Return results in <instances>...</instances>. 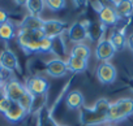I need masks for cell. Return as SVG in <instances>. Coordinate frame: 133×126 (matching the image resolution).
<instances>
[{
    "label": "cell",
    "instance_id": "cell-30",
    "mask_svg": "<svg viewBox=\"0 0 133 126\" xmlns=\"http://www.w3.org/2000/svg\"><path fill=\"white\" fill-rule=\"evenodd\" d=\"M3 79H4V69H3L2 66H0V85H2Z\"/></svg>",
    "mask_w": 133,
    "mask_h": 126
},
{
    "label": "cell",
    "instance_id": "cell-17",
    "mask_svg": "<svg viewBox=\"0 0 133 126\" xmlns=\"http://www.w3.org/2000/svg\"><path fill=\"white\" fill-rule=\"evenodd\" d=\"M115 11L119 17H129L133 12V2H129V0L115 2Z\"/></svg>",
    "mask_w": 133,
    "mask_h": 126
},
{
    "label": "cell",
    "instance_id": "cell-11",
    "mask_svg": "<svg viewBox=\"0 0 133 126\" xmlns=\"http://www.w3.org/2000/svg\"><path fill=\"white\" fill-rule=\"evenodd\" d=\"M68 36L72 42L77 44L85 40L88 38V30H86L85 22H75L68 30Z\"/></svg>",
    "mask_w": 133,
    "mask_h": 126
},
{
    "label": "cell",
    "instance_id": "cell-9",
    "mask_svg": "<svg viewBox=\"0 0 133 126\" xmlns=\"http://www.w3.org/2000/svg\"><path fill=\"white\" fill-rule=\"evenodd\" d=\"M116 49L114 48V46L111 44V42L108 39H103L99 40L95 48V56L98 60L103 61V62H108V60L115 55Z\"/></svg>",
    "mask_w": 133,
    "mask_h": 126
},
{
    "label": "cell",
    "instance_id": "cell-28",
    "mask_svg": "<svg viewBox=\"0 0 133 126\" xmlns=\"http://www.w3.org/2000/svg\"><path fill=\"white\" fill-rule=\"evenodd\" d=\"M9 20H8V13L3 9V8H0V26H2L3 24H5V22H8Z\"/></svg>",
    "mask_w": 133,
    "mask_h": 126
},
{
    "label": "cell",
    "instance_id": "cell-16",
    "mask_svg": "<svg viewBox=\"0 0 133 126\" xmlns=\"http://www.w3.org/2000/svg\"><path fill=\"white\" fill-rule=\"evenodd\" d=\"M44 20L39 18V17H34V16H26L21 24H20V29H26V30H39L43 27Z\"/></svg>",
    "mask_w": 133,
    "mask_h": 126
},
{
    "label": "cell",
    "instance_id": "cell-35",
    "mask_svg": "<svg viewBox=\"0 0 133 126\" xmlns=\"http://www.w3.org/2000/svg\"><path fill=\"white\" fill-rule=\"evenodd\" d=\"M0 86H2V85H0Z\"/></svg>",
    "mask_w": 133,
    "mask_h": 126
},
{
    "label": "cell",
    "instance_id": "cell-6",
    "mask_svg": "<svg viewBox=\"0 0 133 126\" xmlns=\"http://www.w3.org/2000/svg\"><path fill=\"white\" fill-rule=\"evenodd\" d=\"M116 68L110 62H101L97 68V78L104 85H110L116 79Z\"/></svg>",
    "mask_w": 133,
    "mask_h": 126
},
{
    "label": "cell",
    "instance_id": "cell-24",
    "mask_svg": "<svg viewBox=\"0 0 133 126\" xmlns=\"http://www.w3.org/2000/svg\"><path fill=\"white\" fill-rule=\"evenodd\" d=\"M34 100H35V98H34L29 91H26V92L22 95V98L18 100V104L29 113V112L33 109V107H34Z\"/></svg>",
    "mask_w": 133,
    "mask_h": 126
},
{
    "label": "cell",
    "instance_id": "cell-4",
    "mask_svg": "<svg viewBox=\"0 0 133 126\" xmlns=\"http://www.w3.org/2000/svg\"><path fill=\"white\" fill-rule=\"evenodd\" d=\"M3 90H4L5 98L15 103H18V100L22 98V95L28 91L26 87L22 83H20L17 79H9L8 82H5L3 85Z\"/></svg>",
    "mask_w": 133,
    "mask_h": 126
},
{
    "label": "cell",
    "instance_id": "cell-27",
    "mask_svg": "<svg viewBox=\"0 0 133 126\" xmlns=\"http://www.w3.org/2000/svg\"><path fill=\"white\" fill-rule=\"evenodd\" d=\"M12 100H9V99H3L2 101H0V113H3V114H5L8 110H9V108L12 107Z\"/></svg>",
    "mask_w": 133,
    "mask_h": 126
},
{
    "label": "cell",
    "instance_id": "cell-19",
    "mask_svg": "<svg viewBox=\"0 0 133 126\" xmlns=\"http://www.w3.org/2000/svg\"><path fill=\"white\" fill-rule=\"evenodd\" d=\"M37 126H59L56 121L54 120L51 112L47 108H41L38 113V122Z\"/></svg>",
    "mask_w": 133,
    "mask_h": 126
},
{
    "label": "cell",
    "instance_id": "cell-2",
    "mask_svg": "<svg viewBox=\"0 0 133 126\" xmlns=\"http://www.w3.org/2000/svg\"><path fill=\"white\" fill-rule=\"evenodd\" d=\"M133 114V99L123 98L112 103L107 113V122H119Z\"/></svg>",
    "mask_w": 133,
    "mask_h": 126
},
{
    "label": "cell",
    "instance_id": "cell-32",
    "mask_svg": "<svg viewBox=\"0 0 133 126\" xmlns=\"http://www.w3.org/2000/svg\"><path fill=\"white\" fill-rule=\"evenodd\" d=\"M129 87L132 88V91H133V79H130L129 81Z\"/></svg>",
    "mask_w": 133,
    "mask_h": 126
},
{
    "label": "cell",
    "instance_id": "cell-23",
    "mask_svg": "<svg viewBox=\"0 0 133 126\" xmlns=\"http://www.w3.org/2000/svg\"><path fill=\"white\" fill-rule=\"evenodd\" d=\"M108 40L111 42V44L114 46V48H115L116 51H117V49H123L124 46H125V43H127V39H125L124 34H123L121 31H119V30H115V31L111 34V36H110Z\"/></svg>",
    "mask_w": 133,
    "mask_h": 126
},
{
    "label": "cell",
    "instance_id": "cell-22",
    "mask_svg": "<svg viewBox=\"0 0 133 126\" xmlns=\"http://www.w3.org/2000/svg\"><path fill=\"white\" fill-rule=\"evenodd\" d=\"M15 35H16V29H15L12 22L8 21V22H5L0 26V39L8 42L12 38H15Z\"/></svg>",
    "mask_w": 133,
    "mask_h": 126
},
{
    "label": "cell",
    "instance_id": "cell-14",
    "mask_svg": "<svg viewBox=\"0 0 133 126\" xmlns=\"http://www.w3.org/2000/svg\"><path fill=\"white\" fill-rule=\"evenodd\" d=\"M86 25V30H88V36L93 40L97 42L102 38L103 33H104V25L99 21V22H90V21H85Z\"/></svg>",
    "mask_w": 133,
    "mask_h": 126
},
{
    "label": "cell",
    "instance_id": "cell-3",
    "mask_svg": "<svg viewBox=\"0 0 133 126\" xmlns=\"http://www.w3.org/2000/svg\"><path fill=\"white\" fill-rule=\"evenodd\" d=\"M80 122L84 126H97L107 122V116L99 114L94 108L82 105L80 109Z\"/></svg>",
    "mask_w": 133,
    "mask_h": 126
},
{
    "label": "cell",
    "instance_id": "cell-7",
    "mask_svg": "<svg viewBox=\"0 0 133 126\" xmlns=\"http://www.w3.org/2000/svg\"><path fill=\"white\" fill-rule=\"evenodd\" d=\"M65 29H66V24L63 21H57V20H47L44 21L43 27H42L44 35L50 39L57 38L60 34L64 33Z\"/></svg>",
    "mask_w": 133,
    "mask_h": 126
},
{
    "label": "cell",
    "instance_id": "cell-10",
    "mask_svg": "<svg viewBox=\"0 0 133 126\" xmlns=\"http://www.w3.org/2000/svg\"><path fill=\"white\" fill-rule=\"evenodd\" d=\"M0 66L7 72L18 70V60L11 49H4L0 53Z\"/></svg>",
    "mask_w": 133,
    "mask_h": 126
},
{
    "label": "cell",
    "instance_id": "cell-18",
    "mask_svg": "<svg viewBox=\"0 0 133 126\" xmlns=\"http://www.w3.org/2000/svg\"><path fill=\"white\" fill-rule=\"evenodd\" d=\"M65 100H66V105H68V108H71V109H78L84 105V96L77 90L69 92L68 95H66Z\"/></svg>",
    "mask_w": 133,
    "mask_h": 126
},
{
    "label": "cell",
    "instance_id": "cell-20",
    "mask_svg": "<svg viewBox=\"0 0 133 126\" xmlns=\"http://www.w3.org/2000/svg\"><path fill=\"white\" fill-rule=\"evenodd\" d=\"M25 5L30 13V16H34V17H38L43 8H44V2H42V0H29V2H25Z\"/></svg>",
    "mask_w": 133,
    "mask_h": 126
},
{
    "label": "cell",
    "instance_id": "cell-33",
    "mask_svg": "<svg viewBox=\"0 0 133 126\" xmlns=\"http://www.w3.org/2000/svg\"><path fill=\"white\" fill-rule=\"evenodd\" d=\"M104 126H115V125H112V123H107V125H104Z\"/></svg>",
    "mask_w": 133,
    "mask_h": 126
},
{
    "label": "cell",
    "instance_id": "cell-34",
    "mask_svg": "<svg viewBox=\"0 0 133 126\" xmlns=\"http://www.w3.org/2000/svg\"><path fill=\"white\" fill-rule=\"evenodd\" d=\"M59 126H66V125H59Z\"/></svg>",
    "mask_w": 133,
    "mask_h": 126
},
{
    "label": "cell",
    "instance_id": "cell-21",
    "mask_svg": "<svg viewBox=\"0 0 133 126\" xmlns=\"http://www.w3.org/2000/svg\"><path fill=\"white\" fill-rule=\"evenodd\" d=\"M71 56L77 57V58H82V60H86V61H88V58H89V56H90V48H89L86 44L78 43V44H76V46L71 49Z\"/></svg>",
    "mask_w": 133,
    "mask_h": 126
},
{
    "label": "cell",
    "instance_id": "cell-5",
    "mask_svg": "<svg viewBox=\"0 0 133 126\" xmlns=\"http://www.w3.org/2000/svg\"><path fill=\"white\" fill-rule=\"evenodd\" d=\"M48 82L47 79L42 78V77H33L30 79H28L26 82V90L34 96V98H42L46 95L47 90H48Z\"/></svg>",
    "mask_w": 133,
    "mask_h": 126
},
{
    "label": "cell",
    "instance_id": "cell-12",
    "mask_svg": "<svg viewBox=\"0 0 133 126\" xmlns=\"http://www.w3.org/2000/svg\"><path fill=\"white\" fill-rule=\"evenodd\" d=\"M98 16H99V21L103 24V25H107V26H112L115 24H117L119 21V16L116 13V11L108 5H104L99 12H98Z\"/></svg>",
    "mask_w": 133,
    "mask_h": 126
},
{
    "label": "cell",
    "instance_id": "cell-8",
    "mask_svg": "<svg viewBox=\"0 0 133 126\" xmlns=\"http://www.w3.org/2000/svg\"><path fill=\"white\" fill-rule=\"evenodd\" d=\"M46 72L54 78H60L68 73V66L61 58H54L46 62Z\"/></svg>",
    "mask_w": 133,
    "mask_h": 126
},
{
    "label": "cell",
    "instance_id": "cell-1",
    "mask_svg": "<svg viewBox=\"0 0 133 126\" xmlns=\"http://www.w3.org/2000/svg\"><path fill=\"white\" fill-rule=\"evenodd\" d=\"M44 38H46V35L42 29H39V30L18 29V33H17V42L25 53L43 52L42 43H43Z\"/></svg>",
    "mask_w": 133,
    "mask_h": 126
},
{
    "label": "cell",
    "instance_id": "cell-13",
    "mask_svg": "<svg viewBox=\"0 0 133 126\" xmlns=\"http://www.w3.org/2000/svg\"><path fill=\"white\" fill-rule=\"evenodd\" d=\"M26 114H28V112H26L18 103H15V101H13V103H12V107L9 108V110H8L4 116H5V118H7L9 122L17 123V122L22 121Z\"/></svg>",
    "mask_w": 133,
    "mask_h": 126
},
{
    "label": "cell",
    "instance_id": "cell-29",
    "mask_svg": "<svg viewBox=\"0 0 133 126\" xmlns=\"http://www.w3.org/2000/svg\"><path fill=\"white\" fill-rule=\"evenodd\" d=\"M3 99H5V94H4V90H3V86H0V101Z\"/></svg>",
    "mask_w": 133,
    "mask_h": 126
},
{
    "label": "cell",
    "instance_id": "cell-15",
    "mask_svg": "<svg viewBox=\"0 0 133 126\" xmlns=\"http://www.w3.org/2000/svg\"><path fill=\"white\" fill-rule=\"evenodd\" d=\"M65 62H66V66H68V72H72V73H82L88 69V61L82 58L71 56Z\"/></svg>",
    "mask_w": 133,
    "mask_h": 126
},
{
    "label": "cell",
    "instance_id": "cell-25",
    "mask_svg": "<svg viewBox=\"0 0 133 126\" xmlns=\"http://www.w3.org/2000/svg\"><path fill=\"white\" fill-rule=\"evenodd\" d=\"M110 107H111V103L107 100V99H98L94 104V109L99 113V114H103V116H107L108 110H110Z\"/></svg>",
    "mask_w": 133,
    "mask_h": 126
},
{
    "label": "cell",
    "instance_id": "cell-31",
    "mask_svg": "<svg viewBox=\"0 0 133 126\" xmlns=\"http://www.w3.org/2000/svg\"><path fill=\"white\" fill-rule=\"evenodd\" d=\"M128 46H129V47H130V49L133 51V35L128 39Z\"/></svg>",
    "mask_w": 133,
    "mask_h": 126
},
{
    "label": "cell",
    "instance_id": "cell-26",
    "mask_svg": "<svg viewBox=\"0 0 133 126\" xmlns=\"http://www.w3.org/2000/svg\"><path fill=\"white\" fill-rule=\"evenodd\" d=\"M44 4L51 11H60V9L65 8V2L64 0H48V2H44Z\"/></svg>",
    "mask_w": 133,
    "mask_h": 126
}]
</instances>
